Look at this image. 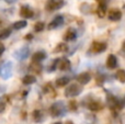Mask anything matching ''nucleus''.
Here are the masks:
<instances>
[{
	"instance_id": "f257e3e1",
	"label": "nucleus",
	"mask_w": 125,
	"mask_h": 124,
	"mask_svg": "<svg viewBox=\"0 0 125 124\" xmlns=\"http://www.w3.org/2000/svg\"><path fill=\"white\" fill-rule=\"evenodd\" d=\"M67 108L62 101H56L50 108V113L53 118H62L66 114Z\"/></svg>"
},
{
	"instance_id": "f03ea898",
	"label": "nucleus",
	"mask_w": 125,
	"mask_h": 124,
	"mask_svg": "<svg viewBox=\"0 0 125 124\" xmlns=\"http://www.w3.org/2000/svg\"><path fill=\"white\" fill-rule=\"evenodd\" d=\"M106 103H108L109 108H110L112 111H119V110L123 109L125 102L123 100H120L119 98L112 96V94L109 93L106 96Z\"/></svg>"
},
{
	"instance_id": "7ed1b4c3",
	"label": "nucleus",
	"mask_w": 125,
	"mask_h": 124,
	"mask_svg": "<svg viewBox=\"0 0 125 124\" xmlns=\"http://www.w3.org/2000/svg\"><path fill=\"white\" fill-rule=\"evenodd\" d=\"M13 64L12 62H6L0 67V77L2 79H9L12 77Z\"/></svg>"
},
{
	"instance_id": "20e7f679",
	"label": "nucleus",
	"mask_w": 125,
	"mask_h": 124,
	"mask_svg": "<svg viewBox=\"0 0 125 124\" xmlns=\"http://www.w3.org/2000/svg\"><path fill=\"white\" fill-rule=\"evenodd\" d=\"M81 92H82L81 86L77 85V83H73V85L68 86L65 89V97H67V98H73V97L79 96Z\"/></svg>"
},
{
	"instance_id": "39448f33",
	"label": "nucleus",
	"mask_w": 125,
	"mask_h": 124,
	"mask_svg": "<svg viewBox=\"0 0 125 124\" xmlns=\"http://www.w3.org/2000/svg\"><path fill=\"white\" fill-rule=\"evenodd\" d=\"M64 6H65L64 0H47V2L45 4V9L47 11H50V12H53V11L62 9Z\"/></svg>"
},
{
	"instance_id": "423d86ee",
	"label": "nucleus",
	"mask_w": 125,
	"mask_h": 124,
	"mask_svg": "<svg viewBox=\"0 0 125 124\" xmlns=\"http://www.w3.org/2000/svg\"><path fill=\"white\" fill-rule=\"evenodd\" d=\"M29 56H30V48L28 46H23V47L14 51V53H13V57L20 62L25 61Z\"/></svg>"
},
{
	"instance_id": "0eeeda50",
	"label": "nucleus",
	"mask_w": 125,
	"mask_h": 124,
	"mask_svg": "<svg viewBox=\"0 0 125 124\" xmlns=\"http://www.w3.org/2000/svg\"><path fill=\"white\" fill-rule=\"evenodd\" d=\"M106 50V44L103 42H93L90 47V52L93 54H100Z\"/></svg>"
},
{
	"instance_id": "6e6552de",
	"label": "nucleus",
	"mask_w": 125,
	"mask_h": 124,
	"mask_svg": "<svg viewBox=\"0 0 125 124\" xmlns=\"http://www.w3.org/2000/svg\"><path fill=\"white\" fill-rule=\"evenodd\" d=\"M64 22H65V19L62 15H56V17L52 20V22L48 24V29H50V30L57 29V28H59V26H62V24H64Z\"/></svg>"
},
{
	"instance_id": "1a4fd4ad",
	"label": "nucleus",
	"mask_w": 125,
	"mask_h": 124,
	"mask_svg": "<svg viewBox=\"0 0 125 124\" xmlns=\"http://www.w3.org/2000/svg\"><path fill=\"white\" fill-rule=\"evenodd\" d=\"M34 15V11L29 6H22L20 9V17L23 19H31Z\"/></svg>"
},
{
	"instance_id": "9d476101",
	"label": "nucleus",
	"mask_w": 125,
	"mask_h": 124,
	"mask_svg": "<svg viewBox=\"0 0 125 124\" xmlns=\"http://www.w3.org/2000/svg\"><path fill=\"white\" fill-rule=\"evenodd\" d=\"M108 18L111 21H120L122 19V12L119 9H111L108 12Z\"/></svg>"
},
{
	"instance_id": "9b49d317",
	"label": "nucleus",
	"mask_w": 125,
	"mask_h": 124,
	"mask_svg": "<svg viewBox=\"0 0 125 124\" xmlns=\"http://www.w3.org/2000/svg\"><path fill=\"white\" fill-rule=\"evenodd\" d=\"M77 80L80 85H87L91 80V74L90 72H81L77 76Z\"/></svg>"
},
{
	"instance_id": "f8f14e48",
	"label": "nucleus",
	"mask_w": 125,
	"mask_h": 124,
	"mask_svg": "<svg viewBox=\"0 0 125 124\" xmlns=\"http://www.w3.org/2000/svg\"><path fill=\"white\" fill-rule=\"evenodd\" d=\"M89 110H91V111H100V110L102 109V103L100 102V101L98 100H94V99H92V100L90 101V102L87 104V107Z\"/></svg>"
},
{
	"instance_id": "ddd939ff",
	"label": "nucleus",
	"mask_w": 125,
	"mask_h": 124,
	"mask_svg": "<svg viewBox=\"0 0 125 124\" xmlns=\"http://www.w3.org/2000/svg\"><path fill=\"white\" fill-rule=\"evenodd\" d=\"M106 66L110 69H115L117 67V58L115 55H113V54L109 55L108 58H106Z\"/></svg>"
},
{
	"instance_id": "4468645a",
	"label": "nucleus",
	"mask_w": 125,
	"mask_h": 124,
	"mask_svg": "<svg viewBox=\"0 0 125 124\" xmlns=\"http://www.w3.org/2000/svg\"><path fill=\"white\" fill-rule=\"evenodd\" d=\"M47 57V54H46L44 51H39V52H35L32 56V62H35V63H41L44 59Z\"/></svg>"
},
{
	"instance_id": "2eb2a0df",
	"label": "nucleus",
	"mask_w": 125,
	"mask_h": 124,
	"mask_svg": "<svg viewBox=\"0 0 125 124\" xmlns=\"http://www.w3.org/2000/svg\"><path fill=\"white\" fill-rule=\"evenodd\" d=\"M77 39V32L73 28H69L67 30V32L64 35V40L65 41H75Z\"/></svg>"
},
{
	"instance_id": "dca6fc26",
	"label": "nucleus",
	"mask_w": 125,
	"mask_h": 124,
	"mask_svg": "<svg viewBox=\"0 0 125 124\" xmlns=\"http://www.w3.org/2000/svg\"><path fill=\"white\" fill-rule=\"evenodd\" d=\"M70 67H71V64H70V62H69V59H67V58L59 59V62H58L59 70H62V72H67V70L70 69Z\"/></svg>"
},
{
	"instance_id": "f3484780",
	"label": "nucleus",
	"mask_w": 125,
	"mask_h": 124,
	"mask_svg": "<svg viewBox=\"0 0 125 124\" xmlns=\"http://www.w3.org/2000/svg\"><path fill=\"white\" fill-rule=\"evenodd\" d=\"M33 120L36 123H42L45 120V116H44V113L41 111V110H34L33 111Z\"/></svg>"
},
{
	"instance_id": "a211bd4d",
	"label": "nucleus",
	"mask_w": 125,
	"mask_h": 124,
	"mask_svg": "<svg viewBox=\"0 0 125 124\" xmlns=\"http://www.w3.org/2000/svg\"><path fill=\"white\" fill-rule=\"evenodd\" d=\"M99 2H100V4L98 7V15L102 18V17H104V14L106 12V2L104 0H101Z\"/></svg>"
},
{
	"instance_id": "6ab92c4d",
	"label": "nucleus",
	"mask_w": 125,
	"mask_h": 124,
	"mask_svg": "<svg viewBox=\"0 0 125 124\" xmlns=\"http://www.w3.org/2000/svg\"><path fill=\"white\" fill-rule=\"evenodd\" d=\"M69 81H70V79H69V77H61V78L56 79V81H55V83H56L57 87H65L66 85H68Z\"/></svg>"
},
{
	"instance_id": "aec40b11",
	"label": "nucleus",
	"mask_w": 125,
	"mask_h": 124,
	"mask_svg": "<svg viewBox=\"0 0 125 124\" xmlns=\"http://www.w3.org/2000/svg\"><path fill=\"white\" fill-rule=\"evenodd\" d=\"M35 81H36V78L33 75H26L22 78V83L24 85H33V83H35Z\"/></svg>"
},
{
	"instance_id": "412c9836",
	"label": "nucleus",
	"mask_w": 125,
	"mask_h": 124,
	"mask_svg": "<svg viewBox=\"0 0 125 124\" xmlns=\"http://www.w3.org/2000/svg\"><path fill=\"white\" fill-rule=\"evenodd\" d=\"M28 25V22L25 21V20H21V21H17L13 23V29H15V30H21V29H24L25 26Z\"/></svg>"
},
{
	"instance_id": "4be33fe9",
	"label": "nucleus",
	"mask_w": 125,
	"mask_h": 124,
	"mask_svg": "<svg viewBox=\"0 0 125 124\" xmlns=\"http://www.w3.org/2000/svg\"><path fill=\"white\" fill-rule=\"evenodd\" d=\"M115 77H116V79L120 81V83H125V70L119 69L116 72V74H115Z\"/></svg>"
},
{
	"instance_id": "5701e85b",
	"label": "nucleus",
	"mask_w": 125,
	"mask_h": 124,
	"mask_svg": "<svg viewBox=\"0 0 125 124\" xmlns=\"http://www.w3.org/2000/svg\"><path fill=\"white\" fill-rule=\"evenodd\" d=\"M80 11H81L83 14H89V13H91V6L89 3H82L81 6H80Z\"/></svg>"
},
{
	"instance_id": "b1692460",
	"label": "nucleus",
	"mask_w": 125,
	"mask_h": 124,
	"mask_svg": "<svg viewBox=\"0 0 125 124\" xmlns=\"http://www.w3.org/2000/svg\"><path fill=\"white\" fill-rule=\"evenodd\" d=\"M30 69L32 70V72H37V74H40V72H42V65L40 63H35V62H33L30 66Z\"/></svg>"
},
{
	"instance_id": "393cba45",
	"label": "nucleus",
	"mask_w": 125,
	"mask_h": 124,
	"mask_svg": "<svg viewBox=\"0 0 125 124\" xmlns=\"http://www.w3.org/2000/svg\"><path fill=\"white\" fill-rule=\"evenodd\" d=\"M58 62H59V58H56L50 64V66L47 67V72H53L57 67H58Z\"/></svg>"
},
{
	"instance_id": "a878e982",
	"label": "nucleus",
	"mask_w": 125,
	"mask_h": 124,
	"mask_svg": "<svg viewBox=\"0 0 125 124\" xmlns=\"http://www.w3.org/2000/svg\"><path fill=\"white\" fill-rule=\"evenodd\" d=\"M11 32H12V31H11L10 29H3V30H1L0 31V40L8 39L11 35Z\"/></svg>"
},
{
	"instance_id": "bb28decb",
	"label": "nucleus",
	"mask_w": 125,
	"mask_h": 124,
	"mask_svg": "<svg viewBox=\"0 0 125 124\" xmlns=\"http://www.w3.org/2000/svg\"><path fill=\"white\" fill-rule=\"evenodd\" d=\"M67 50H68V46H67L66 44H64V43H61V44H58V45L55 47L54 52L55 53H59V52H65V51H67Z\"/></svg>"
},
{
	"instance_id": "cd10ccee",
	"label": "nucleus",
	"mask_w": 125,
	"mask_h": 124,
	"mask_svg": "<svg viewBox=\"0 0 125 124\" xmlns=\"http://www.w3.org/2000/svg\"><path fill=\"white\" fill-rule=\"evenodd\" d=\"M44 28H45L44 22H37V23H35V25H34V31L35 32H42V31L44 30Z\"/></svg>"
},
{
	"instance_id": "c85d7f7f",
	"label": "nucleus",
	"mask_w": 125,
	"mask_h": 124,
	"mask_svg": "<svg viewBox=\"0 0 125 124\" xmlns=\"http://www.w3.org/2000/svg\"><path fill=\"white\" fill-rule=\"evenodd\" d=\"M69 110H71V111H76L77 110V102L76 101H70L69 102Z\"/></svg>"
},
{
	"instance_id": "c756f323",
	"label": "nucleus",
	"mask_w": 125,
	"mask_h": 124,
	"mask_svg": "<svg viewBox=\"0 0 125 124\" xmlns=\"http://www.w3.org/2000/svg\"><path fill=\"white\" fill-rule=\"evenodd\" d=\"M4 50H6V48H4V45H3V44H1V43H0V56H1V55L3 54Z\"/></svg>"
},
{
	"instance_id": "7c9ffc66",
	"label": "nucleus",
	"mask_w": 125,
	"mask_h": 124,
	"mask_svg": "<svg viewBox=\"0 0 125 124\" xmlns=\"http://www.w3.org/2000/svg\"><path fill=\"white\" fill-rule=\"evenodd\" d=\"M4 91H6V87L4 86H0V97L4 93Z\"/></svg>"
},
{
	"instance_id": "2f4dec72",
	"label": "nucleus",
	"mask_w": 125,
	"mask_h": 124,
	"mask_svg": "<svg viewBox=\"0 0 125 124\" xmlns=\"http://www.w3.org/2000/svg\"><path fill=\"white\" fill-rule=\"evenodd\" d=\"M15 1H17V0H4V2H7V3H9V4L14 3Z\"/></svg>"
},
{
	"instance_id": "473e14b6",
	"label": "nucleus",
	"mask_w": 125,
	"mask_h": 124,
	"mask_svg": "<svg viewBox=\"0 0 125 124\" xmlns=\"http://www.w3.org/2000/svg\"><path fill=\"white\" fill-rule=\"evenodd\" d=\"M25 39H26V40H31V39H32V34H28Z\"/></svg>"
},
{
	"instance_id": "72a5a7b5",
	"label": "nucleus",
	"mask_w": 125,
	"mask_h": 124,
	"mask_svg": "<svg viewBox=\"0 0 125 124\" xmlns=\"http://www.w3.org/2000/svg\"><path fill=\"white\" fill-rule=\"evenodd\" d=\"M123 50H124V51H125V41H124V42H123Z\"/></svg>"
},
{
	"instance_id": "f704fd0d",
	"label": "nucleus",
	"mask_w": 125,
	"mask_h": 124,
	"mask_svg": "<svg viewBox=\"0 0 125 124\" xmlns=\"http://www.w3.org/2000/svg\"><path fill=\"white\" fill-rule=\"evenodd\" d=\"M52 124H62V122H55V123H52Z\"/></svg>"
},
{
	"instance_id": "c9c22d12",
	"label": "nucleus",
	"mask_w": 125,
	"mask_h": 124,
	"mask_svg": "<svg viewBox=\"0 0 125 124\" xmlns=\"http://www.w3.org/2000/svg\"><path fill=\"white\" fill-rule=\"evenodd\" d=\"M66 124H73V122H70V121H68V122H67Z\"/></svg>"
},
{
	"instance_id": "e433bc0d",
	"label": "nucleus",
	"mask_w": 125,
	"mask_h": 124,
	"mask_svg": "<svg viewBox=\"0 0 125 124\" xmlns=\"http://www.w3.org/2000/svg\"><path fill=\"white\" fill-rule=\"evenodd\" d=\"M0 24H1V20H0Z\"/></svg>"
}]
</instances>
